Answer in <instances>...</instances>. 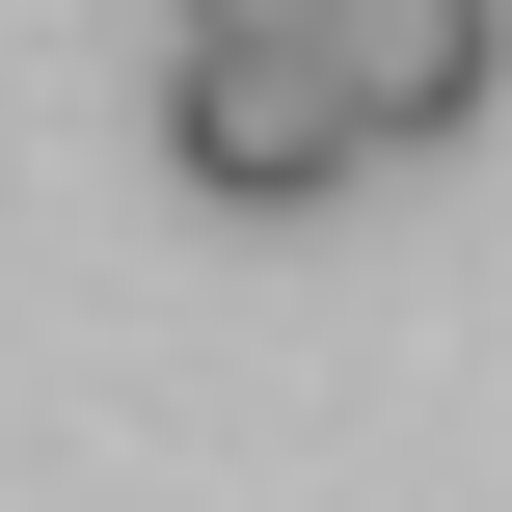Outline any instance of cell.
<instances>
[{
  "mask_svg": "<svg viewBox=\"0 0 512 512\" xmlns=\"http://www.w3.org/2000/svg\"><path fill=\"white\" fill-rule=\"evenodd\" d=\"M162 135H189V189H243V216H297V189H351V162H378L324 54H189V81H162Z\"/></svg>",
  "mask_w": 512,
  "mask_h": 512,
  "instance_id": "6da1fadb",
  "label": "cell"
},
{
  "mask_svg": "<svg viewBox=\"0 0 512 512\" xmlns=\"http://www.w3.org/2000/svg\"><path fill=\"white\" fill-rule=\"evenodd\" d=\"M324 81H351V135H486L512 27H486V0H351V27H324Z\"/></svg>",
  "mask_w": 512,
  "mask_h": 512,
  "instance_id": "7a4b0ae2",
  "label": "cell"
},
{
  "mask_svg": "<svg viewBox=\"0 0 512 512\" xmlns=\"http://www.w3.org/2000/svg\"><path fill=\"white\" fill-rule=\"evenodd\" d=\"M351 0H189V54H324Z\"/></svg>",
  "mask_w": 512,
  "mask_h": 512,
  "instance_id": "3957f363",
  "label": "cell"
}]
</instances>
